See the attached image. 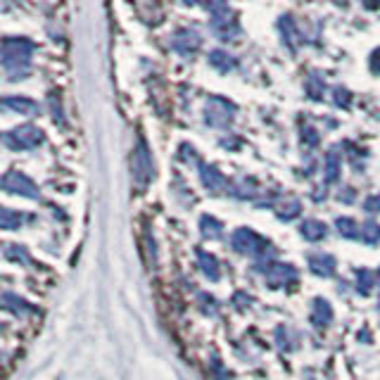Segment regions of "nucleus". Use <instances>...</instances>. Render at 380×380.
I'll list each match as a JSON object with an SVG mask.
<instances>
[{
    "label": "nucleus",
    "instance_id": "13",
    "mask_svg": "<svg viewBox=\"0 0 380 380\" xmlns=\"http://www.w3.org/2000/svg\"><path fill=\"white\" fill-rule=\"evenodd\" d=\"M3 105L8 109H14V112H19V114H36V112H39L36 103H31V100H26V98H5Z\"/></svg>",
    "mask_w": 380,
    "mask_h": 380
},
{
    "label": "nucleus",
    "instance_id": "9",
    "mask_svg": "<svg viewBox=\"0 0 380 380\" xmlns=\"http://www.w3.org/2000/svg\"><path fill=\"white\" fill-rule=\"evenodd\" d=\"M309 268L316 273V276H332V271H335V260H332L330 255H324V252H319V255H311L309 257Z\"/></svg>",
    "mask_w": 380,
    "mask_h": 380
},
{
    "label": "nucleus",
    "instance_id": "17",
    "mask_svg": "<svg viewBox=\"0 0 380 380\" xmlns=\"http://www.w3.org/2000/svg\"><path fill=\"white\" fill-rule=\"evenodd\" d=\"M361 240L368 242V245H376L380 240V224H376V221H366V224L361 226Z\"/></svg>",
    "mask_w": 380,
    "mask_h": 380
},
{
    "label": "nucleus",
    "instance_id": "7",
    "mask_svg": "<svg viewBox=\"0 0 380 380\" xmlns=\"http://www.w3.org/2000/svg\"><path fill=\"white\" fill-rule=\"evenodd\" d=\"M264 273H266V283L271 288H281V285L295 281V276H297V271L288 264H271Z\"/></svg>",
    "mask_w": 380,
    "mask_h": 380
},
{
    "label": "nucleus",
    "instance_id": "16",
    "mask_svg": "<svg viewBox=\"0 0 380 380\" xmlns=\"http://www.w3.org/2000/svg\"><path fill=\"white\" fill-rule=\"evenodd\" d=\"M335 226H337V231H340V233L345 237H361V229H359V226L352 219H347V216L337 219Z\"/></svg>",
    "mask_w": 380,
    "mask_h": 380
},
{
    "label": "nucleus",
    "instance_id": "21",
    "mask_svg": "<svg viewBox=\"0 0 380 380\" xmlns=\"http://www.w3.org/2000/svg\"><path fill=\"white\" fill-rule=\"evenodd\" d=\"M337 173H340V160H337L335 152H330V155L326 157V176H328V181H335Z\"/></svg>",
    "mask_w": 380,
    "mask_h": 380
},
{
    "label": "nucleus",
    "instance_id": "12",
    "mask_svg": "<svg viewBox=\"0 0 380 380\" xmlns=\"http://www.w3.org/2000/svg\"><path fill=\"white\" fill-rule=\"evenodd\" d=\"M198 262H200V268L204 271V276L209 278V281H219V262H216L214 255H209V252H198Z\"/></svg>",
    "mask_w": 380,
    "mask_h": 380
},
{
    "label": "nucleus",
    "instance_id": "4",
    "mask_svg": "<svg viewBox=\"0 0 380 380\" xmlns=\"http://www.w3.org/2000/svg\"><path fill=\"white\" fill-rule=\"evenodd\" d=\"M41 140H43V136H41V131L36 129V126H19V129L10 131L8 136H5V145L12 147V150H31V147L41 145Z\"/></svg>",
    "mask_w": 380,
    "mask_h": 380
},
{
    "label": "nucleus",
    "instance_id": "8",
    "mask_svg": "<svg viewBox=\"0 0 380 380\" xmlns=\"http://www.w3.org/2000/svg\"><path fill=\"white\" fill-rule=\"evenodd\" d=\"M200 176H202V183L209 193H221L226 188V178L216 171L214 167H207V165H200Z\"/></svg>",
    "mask_w": 380,
    "mask_h": 380
},
{
    "label": "nucleus",
    "instance_id": "18",
    "mask_svg": "<svg viewBox=\"0 0 380 380\" xmlns=\"http://www.w3.org/2000/svg\"><path fill=\"white\" fill-rule=\"evenodd\" d=\"M19 224H22V216H19V212L3 209V214H0V229L12 231V229H19Z\"/></svg>",
    "mask_w": 380,
    "mask_h": 380
},
{
    "label": "nucleus",
    "instance_id": "3",
    "mask_svg": "<svg viewBox=\"0 0 380 380\" xmlns=\"http://www.w3.org/2000/svg\"><path fill=\"white\" fill-rule=\"evenodd\" d=\"M131 169H134V178L138 186H147L155 176V165H152L150 150H147L145 140L138 138V145H136L134 155H131Z\"/></svg>",
    "mask_w": 380,
    "mask_h": 380
},
{
    "label": "nucleus",
    "instance_id": "1",
    "mask_svg": "<svg viewBox=\"0 0 380 380\" xmlns=\"http://www.w3.org/2000/svg\"><path fill=\"white\" fill-rule=\"evenodd\" d=\"M34 45L24 39H8L3 45V67L10 74H24L29 67Z\"/></svg>",
    "mask_w": 380,
    "mask_h": 380
},
{
    "label": "nucleus",
    "instance_id": "24",
    "mask_svg": "<svg viewBox=\"0 0 380 380\" xmlns=\"http://www.w3.org/2000/svg\"><path fill=\"white\" fill-rule=\"evenodd\" d=\"M309 380H314V378H309Z\"/></svg>",
    "mask_w": 380,
    "mask_h": 380
},
{
    "label": "nucleus",
    "instance_id": "23",
    "mask_svg": "<svg viewBox=\"0 0 380 380\" xmlns=\"http://www.w3.org/2000/svg\"><path fill=\"white\" fill-rule=\"evenodd\" d=\"M371 70L380 74V50L376 52V55H373V60H371Z\"/></svg>",
    "mask_w": 380,
    "mask_h": 380
},
{
    "label": "nucleus",
    "instance_id": "20",
    "mask_svg": "<svg viewBox=\"0 0 380 380\" xmlns=\"http://www.w3.org/2000/svg\"><path fill=\"white\" fill-rule=\"evenodd\" d=\"M357 288H359V293H371V288H373V276H371V271L368 268H361V271L357 273Z\"/></svg>",
    "mask_w": 380,
    "mask_h": 380
},
{
    "label": "nucleus",
    "instance_id": "15",
    "mask_svg": "<svg viewBox=\"0 0 380 380\" xmlns=\"http://www.w3.org/2000/svg\"><path fill=\"white\" fill-rule=\"evenodd\" d=\"M200 229H202L204 237H221V233H224V226H221L214 216H202V219H200Z\"/></svg>",
    "mask_w": 380,
    "mask_h": 380
},
{
    "label": "nucleus",
    "instance_id": "22",
    "mask_svg": "<svg viewBox=\"0 0 380 380\" xmlns=\"http://www.w3.org/2000/svg\"><path fill=\"white\" fill-rule=\"evenodd\" d=\"M363 209L368 214H380V195H371V198L363 202Z\"/></svg>",
    "mask_w": 380,
    "mask_h": 380
},
{
    "label": "nucleus",
    "instance_id": "2",
    "mask_svg": "<svg viewBox=\"0 0 380 380\" xmlns=\"http://www.w3.org/2000/svg\"><path fill=\"white\" fill-rule=\"evenodd\" d=\"M231 247H233L237 255H250V257H264L271 250L268 242L250 229H237L235 233L231 235Z\"/></svg>",
    "mask_w": 380,
    "mask_h": 380
},
{
    "label": "nucleus",
    "instance_id": "5",
    "mask_svg": "<svg viewBox=\"0 0 380 380\" xmlns=\"http://www.w3.org/2000/svg\"><path fill=\"white\" fill-rule=\"evenodd\" d=\"M233 112H235V107L231 103H226V100H221V98H212L207 103V109H204V121H207L209 126L221 129V126H229L231 121H233Z\"/></svg>",
    "mask_w": 380,
    "mask_h": 380
},
{
    "label": "nucleus",
    "instance_id": "11",
    "mask_svg": "<svg viewBox=\"0 0 380 380\" xmlns=\"http://www.w3.org/2000/svg\"><path fill=\"white\" fill-rule=\"evenodd\" d=\"M311 321L316 326H328L332 321V309L326 299H314V309H311Z\"/></svg>",
    "mask_w": 380,
    "mask_h": 380
},
{
    "label": "nucleus",
    "instance_id": "25",
    "mask_svg": "<svg viewBox=\"0 0 380 380\" xmlns=\"http://www.w3.org/2000/svg\"><path fill=\"white\" fill-rule=\"evenodd\" d=\"M378 278H380V276H378Z\"/></svg>",
    "mask_w": 380,
    "mask_h": 380
},
{
    "label": "nucleus",
    "instance_id": "14",
    "mask_svg": "<svg viewBox=\"0 0 380 380\" xmlns=\"http://www.w3.org/2000/svg\"><path fill=\"white\" fill-rule=\"evenodd\" d=\"M3 307L8 311H14V314H26V311H34L29 302H24L22 297H17V295L12 293H5L3 295Z\"/></svg>",
    "mask_w": 380,
    "mask_h": 380
},
{
    "label": "nucleus",
    "instance_id": "19",
    "mask_svg": "<svg viewBox=\"0 0 380 380\" xmlns=\"http://www.w3.org/2000/svg\"><path fill=\"white\" fill-rule=\"evenodd\" d=\"M299 212H302V207H299L297 200H288V204H283V207H276V214L281 216V219H295Z\"/></svg>",
    "mask_w": 380,
    "mask_h": 380
},
{
    "label": "nucleus",
    "instance_id": "10",
    "mask_svg": "<svg viewBox=\"0 0 380 380\" xmlns=\"http://www.w3.org/2000/svg\"><path fill=\"white\" fill-rule=\"evenodd\" d=\"M299 231H302L304 240H309V242L321 240V237H326V233H328V229H326L324 221H316V219H307L302 226H299Z\"/></svg>",
    "mask_w": 380,
    "mask_h": 380
},
{
    "label": "nucleus",
    "instance_id": "6",
    "mask_svg": "<svg viewBox=\"0 0 380 380\" xmlns=\"http://www.w3.org/2000/svg\"><path fill=\"white\" fill-rule=\"evenodd\" d=\"M3 190L10 195H22V198H29V200H36L39 198V188L34 186L31 178H26L24 173H8L3 178Z\"/></svg>",
    "mask_w": 380,
    "mask_h": 380
}]
</instances>
